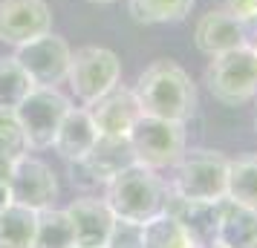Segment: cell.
<instances>
[{
	"mask_svg": "<svg viewBox=\"0 0 257 248\" xmlns=\"http://www.w3.org/2000/svg\"><path fill=\"white\" fill-rule=\"evenodd\" d=\"M104 248H142V222L116 219L113 228H110Z\"/></svg>",
	"mask_w": 257,
	"mask_h": 248,
	"instance_id": "25",
	"label": "cell"
},
{
	"mask_svg": "<svg viewBox=\"0 0 257 248\" xmlns=\"http://www.w3.org/2000/svg\"><path fill=\"white\" fill-rule=\"evenodd\" d=\"M52 32V6L47 0H0V41L24 47Z\"/></svg>",
	"mask_w": 257,
	"mask_h": 248,
	"instance_id": "10",
	"label": "cell"
},
{
	"mask_svg": "<svg viewBox=\"0 0 257 248\" xmlns=\"http://www.w3.org/2000/svg\"><path fill=\"white\" fill-rule=\"evenodd\" d=\"M127 165H133V150H130L127 139L98 136V142L90 150V156L81 159V162H75L72 170L87 173L90 176V185H107L118 170H124Z\"/></svg>",
	"mask_w": 257,
	"mask_h": 248,
	"instance_id": "15",
	"label": "cell"
},
{
	"mask_svg": "<svg viewBox=\"0 0 257 248\" xmlns=\"http://www.w3.org/2000/svg\"><path fill=\"white\" fill-rule=\"evenodd\" d=\"M254 104H257V98H254ZM254 133H257V107H254Z\"/></svg>",
	"mask_w": 257,
	"mask_h": 248,
	"instance_id": "29",
	"label": "cell"
},
{
	"mask_svg": "<svg viewBox=\"0 0 257 248\" xmlns=\"http://www.w3.org/2000/svg\"><path fill=\"white\" fill-rule=\"evenodd\" d=\"M165 208L182 219V225L191 231V236L199 242V248L214 245L217 219H220V202H182L176 196H168Z\"/></svg>",
	"mask_w": 257,
	"mask_h": 248,
	"instance_id": "17",
	"label": "cell"
},
{
	"mask_svg": "<svg viewBox=\"0 0 257 248\" xmlns=\"http://www.w3.org/2000/svg\"><path fill=\"white\" fill-rule=\"evenodd\" d=\"M225 199L257 211V153L240 156V159H231L228 162Z\"/></svg>",
	"mask_w": 257,
	"mask_h": 248,
	"instance_id": "22",
	"label": "cell"
},
{
	"mask_svg": "<svg viewBox=\"0 0 257 248\" xmlns=\"http://www.w3.org/2000/svg\"><path fill=\"white\" fill-rule=\"evenodd\" d=\"M133 162L151 170H171L188 150V133L182 121L142 116L127 136Z\"/></svg>",
	"mask_w": 257,
	"mask_h": 248,
	"instance_id": "5",
	"label": "cell"
},
{
	"mask_svg": "<svg viewBox=\"0 0 257 248\" xmlns=\"http://www.w3.org/2000/svg\"><path fill=\"white\" fill-rule=\"evenodd\" d=\"M38 211L9 202L0 211V248H32L35 245Z\"/></svg>",
	"mask_w": 257,
	"mask_h": 248,
	"instance_id": "19",
	"label": "cell"
},
{
	"mask_svg": "<svg viewBox=\"0 0 257 248\" xmlns=\"http://www.w3.org/2000/svg\"><path fill=\"white\" fill-rule=\"evenodd\" d=\"M87 3H95V6H110V3H116V0H87Z\"/></svg>",
	"mask_w": 257,
	"mask_h": 248,
	"instance_id": "28",
	"label": "cell"
},
{
	"mask_svg": "<svg viewBox=\"0 0 257 248\" xmlns=\"http://www.w3.org/2000/svg\"><path fill=\"white\" fill-rule=\"evenodd\" d=\"M133 95L142 107V116L168 118L188 124L197 116V84L185 67L176 61H153L148 70H142Z\"/></svg>",
	"mask_w": 257,
	"mask_h": 248,
	"instance_id": "1",
	"label": "cell"
},
{
	"mask_svg": "<svg viewBox=\"0 0 257 248\" xmlns=\"http://www.w3.org/2000/svg\"><path fill=\"white\" fill-rule=\"evenodd\" d=\"M87 110L98 127V136H110V139H127L133 124L142 118V107L133 90L121 87V84L107 95H101L98 101H93Z\"/></svg>",
	"mask_w": 257,
	"mask_h": 248,
	"instance_id": "12",
	"label": "cell"
},
{
	"mask_svg": "<svg viewBox=\"0 0 257 248\" xmlns=\"http://www.w3.org/2000/svg\"><path fill=\"white\" fill-rule=\"evenodd\" d=\"M26 153H29V142H26V136L21 130V124H18L15 113L0 110V176L6 179V182H9L12 165Z\"/></svg>",
	"mask_w": 257,
	"mask_h": 248,
	"instance_id": "23",
	"label": "cell"
},
{
	"mask_svg": "<svg viewBox=\"0 0 257 248\" xmlns=\"http://www.w3.org/2000/svg\"><path fill=\"white\" fill-rule=\"evenodd\" d=\"M70 98L58 87H32V93L12 110L26 142H29V150L52 147L55 133H58L64 116L70 113Z\"/></svg>",
	"mask_w": 257,
	"mask_h": 248,
	"instance_id": "6",
	"label": "cell"
},
{
	"mask_svg": "<svg viewBox=\"0 0 257 248\" xmlns=\"http://www.w3.org/2000/svg\"><path fill=\"white\" fill-rule=\"evenodd\" d=\"M32 248H78L75 245V231L64 208H44L38 211L35 225V245Z\"/></svg>",
	"mask_w": 257,
	"mask_h": 248,
	"instance_id": "21",
	"label": "cell"
},
{
	"mask_svg": "<svg viewBox=\"0 0 257 248\" xmlns=\"http://www.w3.org/2000/svg\"><path fill=\"white\" fill-rule=\"evenodd\" d=\"M228 9H231L251 32V41L257 38V0H228Z\"/></svg>",
	"mask_w": 257,
	"mask_h": 248,
	"instance_id": "26",
	"label": "cell"
},
{
	"mask_svg": "<svg viewBox=\"0 0 257 248\" xmlns=\"http://www.w3.org/2000/svg\"><path fill=\"white\" fill-rule=\"evenodd\" d=\"M197 0H127V15L142 26L179 24L185 21Z\"/></svg>",
	"mask_w": 257,
	"mask_h": 248,
	"instance_id": "20",
	"label": "cell"
},
{
	"mask_svg": "<svg viewBox=\"0 0 257 248\" xmlns=\"http://www.w3.org/2000/svg\"><path fill=\"white\" fill-rule=\"evenodd\" d=\"M142 248H199L182 219L165 208L162 213L142 222Z\"/></svg>",
	"mask_w": 257,
	"mask_h": 248,
	"instance_id": "18",
	"label": "cell"
},
{
	"mask_svg": "<svg viewBox=\"0 0 257 248\" xmlns=\"http://www.w3.org/2000/svg\"><path fill=\"white\" fill-rule=\"evenodd\" d=\"M214 242L222 248H257V211L222 199Z\"/></svg>",
	"mask_w": 257,
	"mask_h": 248,
	"instance_id": "16",
	"label": "cell"
},
{
	"mask_svg": "<svg viewBox=\"0 0 257 248\" xmlns=\"http://www.w3.org/2000/svg\"><path fill=\"white\" fill-rule=\"evenodd\" d=\"M67 216L72 222V231H75V245L78 248H104L107 236H110V228L116 222L113 211L107 208L104 196H78L72 199L67 208Z\"/></svg>",
	"mask_w": 257,
	"mask_h": 248,
	"instance_id": "13",
	"label": "cell"
},
{
	"mask_svg": "<svg viewBox=\"0 0 257 248\" xmlns=\"http://www.w3.org/2000/svg\"><path fill=\"white\" fill-rule=\"evenodd\" d=\"M168 182L159 176V170L133 162L124 170H118L116 176L104 185V202L113 211L116 219L127 222H148L151 216L165 211L168 205Z\"/></svg>",
	"mask_w": 257,
	"mask_h": 248,
	"instance_id": "2",
	"label": "cell"
},
{
	"mask_svg": "<svg viewBox=\"0 0 257 248\" xmlns=\"http://www.w3.org/2000/svg\"><path fill=\"white\" fill-rule=\"evenodd\" d=\"M9 193H12V202L32 208V211L52 208L58 199L55 170L38 156H21L12 165V173H9Z\"/></svg>",
	"mask_w": 257,
	"mask_h": 248,
	"instance_id": "9",
	"label": "cell"
},
{
	"mask_svg": "<svg viewBox=\"0 0 257 248\" xmlns=\"http://www.w3.org/2000/svg\"><path fill=\"white\" fill-rule=\"evenodd\" d=\"M15 58L26 70V75L32 78L35 87H58L70 75L72 49L64 38H58L55 32H47V35L18 47Z\"/></svg>",
	"mask_w": 257,
	"mask_h": 248,
	"instance_id": "8",
	"label": "cell"
},
{
	"mask_svg": "<svg viewBox=\"0 0 257 248\" xmlns=\"http://www.w3.org/2000/svg\"><path fill=\"white\" fill-rule=\"evenodd\" d=\"M208 248H222V245H217V242H214V245H208Z\"/></svg>",
	"mask_w": 257,
	"mask_h": 248,
	"instance_id": "30",
	"label": "cell"
},
{
	"mask_svg": "<svg viewBox=\"0 0 257 248\" xmlns=\"http://www.w3.org/2000/svg\"><path fill=\"white\" fill-rule=\"evenodd\" d=\"M205 87L222 107H240L257 98V49L254 44L214 55L205 67Z\"/></svg>",
	"mask_w": 257,
	"mask_h": 248,
	"instance_id": "4",
	"label": "cell"
},
{
	"mask_svg": "<svg viewBox=\"0 0 257 248\" xmlns=\"http://www.w3.org/2000/svg\"><path fill=\"white\" fill-rule=\"evenodd\" d=\"M70 90L84 107L98 101L101 95L116 90L121 81V61L107 47H81L72 52L70 61Z\"/></svg>",
	"mask_w": 257,
	"mask_h": 248,
	"instance_id": "7",
	"label": "cell"
},
{
	"mask_svg": "<svg viewBox=\"0 0 257 248\" xmlns=\"http://www.w3.org/2000/svg\"><path fill=\"white\" fill-rule=\"evenodd\" d=\"M251 44H254V49H257V38H254V41H251Z\"/></svg>",
	"mask_w": 257,
	"mask_h": 248,
	"instance_id": "31",
	"label": "cell"
},
{
	"mask_svg": "<svg viewBox=\"0 0 257 248\" xmlns=\"http://www.w3.org/2000/svg\"><path fill=\"white\" fill-rule=\"evenodd\" d=\"M95 142H98V127H95L90 110L87 107H70V113L64 116L58 133H55L52 147H55V153L64 162L75 165V162H81V159L90 156Z\"/></svg>",
	"mask_w": 257,
	"mask_h": 248,
	"instance_id": "14",
	"label": "cell"
},
{
	"mask_svg": "<svg viewBox=\"0 0 257 248\" xmlns=\"http://www.w3.org/2000/svg\"><path fill=\"white\" fill-rule=\"evenodd\" d=\"M9 202H12V193H9V182L0 176V211H3Z\"/></svg>",
	"mask_w": 257,
	"mask_h": 248,
	"instance_id": "27",
	"label": "cell"
},
{
	"mask_svg": "<svg viewBox=\"0 0 257 248\" xmlns=\"http://www.w3.org/2000/svg\"><path fill=\"white\" fill-rule=\"evenodd\" d=\"M228 156L220 150L197 147L185 150L182 159L171 170L174 176L168 182L171 196L182 202H222L228 185Z\"/></svg>",
	"mask_w": 257,
	"mask_h": 248,
	"instance_id": "3",
	"label": "cell"
},
{
	"mask_svg": "<svg viewBox=\"0 0 257 248\" xmlns=\"http://www.w3.org/2000/svg\"><path fill=\"white\" fill-rule=\"evenodd\" d=\"M194 44H197V49L202 55L214 58V55H222V52L248 47L251 44V32L228 6H220V9H208L197 21Z\"/></svg>",
	"mask_w": 257,
	"mask_h": 248,
	"instance_id": "11",
	"label": "cell"
},
{
	"mask_svg": "<svg viewBox=\"0 0 257 248\" xmlns=\"http://www.w3.org/2000/svg\"><path fill=\"white\" fill-rule=\"evenodd\" d=\"M32 87H35L32 78L26 75V70L18 64L15 55L0 58V110H9L12 113L15 107L32 93Z\"/></svg>",
	"mask_w": 257,
	"mask_h": 248,
	"instance_id": "24",
	"label": "cell"
}]
</instances>
